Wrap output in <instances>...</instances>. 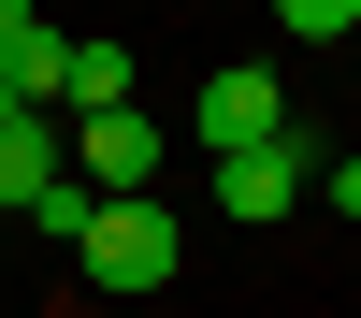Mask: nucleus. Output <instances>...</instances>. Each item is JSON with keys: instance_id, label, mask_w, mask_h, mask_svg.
<instances>
[{"instance_id": "nucleus-5", "label": "nucleus", "mask_w": 361, "mask_h": 318, "mask_svg": "<svg viewBox=\"0 0 361 318\" xmlns=\"http://www.w3.org/2000/svg\"><path fill=\"white\" fill-rule=\"evenodd\" d=\"M58 173H73V130H58L44 102H0V202L29 217V202H44Z\"/></svg>"}, {"instance_id": "nucleus-3", "label": "nucleus", "mask_w": 361, "mask_h": 318, "mask_svg": "<svg viewBox=\"0 0 361 318\" xmlns=\"http://www.w3.org/2000/svg\"><path fill=\"white\" fill-rule=\"evenodd\" d=\"M318 159H333V145H304V116H289L275 145H231V159H217V202H231V231H260V217H289V202L318 188Z\"/></svg>"}, {"instance_id": "nucleus-6", "label": "nucleus", "mask_w": 361, "mask_h": 318, "mask_svg": "<svg viewBox=\"0 0 361 318\" xmlns=\"http://www.w3.org/2000/svg\"><path fill=\"white\" fill-rule=\"evenodd\" d=\"M58 73H73V44H58L44 15H29V29H0V102H44V116H58Z\"/></svg>"}, {"instance_id": "nucleus-7", "label": "nucleus", "mask_w": 361, "mask_h": 318, "mask_svg": "<svg viewBox=\"0 0 361 318\" xmlns=\"http://www.w3.org/2000/svg\"><path fill=\"white\" fill-rule=\"evenodd\" d=\"M130 102V44H73V73H58V116H102Z\"/></svg>"}, {"instance_id": "nucleus-8", "label": "nucleus", "mask_w": 361, "mask_h": 318, "mask_svg": "<svg viewBox=\"0 0 361 318\" xmlns=\"http://www.w3.org/2000/svg\"><path fill=\"white\" fill-rule=\"evenodd\" d=\"M289 44H361V0H275Z\"/></svg>"}, {"instance_id": "nucleus-11", "label": "nucleus", "mask_w": 361, "mask_h": 318, "mask_svg": "<svg viewBox=\"0 0 361 318\" xmlns=\"http://www.w3.org/2000/svg\"><path fill=\"white\" fill-rule=\"evenodd\" d=\"M29 15H44V0H0V29H29Z\"/></svg>"}, {"instance_id": "nucleus-10", "label": "nucleus", "mask_w": 361, "mask_h": 318, "mask_svg": "<svg viewBox=\"0 0 361 318\" xmlns=\"http://www.w3.org/2000/svg\"><path fill=\"white\" fill-rule=\"evenodd\" d=\"M318 202H333V217H361V145H333V159H318Z\"/></svg>"}, {"instance_id": "nucleus-4", "label": "nucleus", "mask_w": 361, "mask_h": 318, "mask_svg": "<svg viewBox=\"0 0 361 318\" xmlns=\"http://www.w3.org/2000/svg\"><path fill=\"white\" fill-rule=\"evenodd\" d=\"M188 130H202V159H231V145H275V130H289V87L260 73V58H231V73L188 102Z\"/></svg>"}, {"instance_id": "nucleus-1", "label": "nucleus", "mask_w": 361, "mask_h": 318, "mask_svg": "<svg viewBox=\"0 0 361 318\" xmlns=\"http://www.w3.org/2000/svg\"><path fill=\"white\" fill-rule=\"evenodd\" d=\"M73 260H87V289H116V304H145V289H173V260H188V231H173V202L145 188V202H102V217L73 231Z\"/></svg>"}, {"instance_id": "nucleus-2", "label": "nucleus", "mask_w": 361, "mask_h": 318, "mask_svg": "<svg viewBox=\"0 0 361 318\" xmlns=\"http://www.w3.org/2000/svg\"><path fill=\"white\" fill-rule=\"evenodd\" d=\"M58 130H73V188H102V202H145V188H159V116H145V102L58 116Z\"/></svg>"}, {"instance_id": "nucleus-9", "label": "nucleus", "mask_w": 361, "mask_h": 318, "mask_svg": "<svg viewBox=\"0 0 361 318\" xmlns=\"http://www.w3.org/2000/svg\"><path fill=\"white\" fill-rule=\"evenodd\" d=\"M87 217H102V188H73V173H58V188H44V202H29V231H58V246H73V231H87Z\"/></svg>"}]
</instances>
